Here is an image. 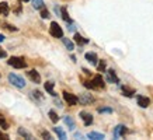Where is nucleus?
Returning <instances> with one entry per match:
<instances>
[{
	"mask_svg": "<svg viewBox=\"0 0 153 140\" xmlns=\"http://www.w3.org/2000/svg\"><path fill=\"white\" fill-rule=\"evenodd\" d=\"M9 81L13 84L14 87H17V88H24L25 87V81H24L23 77L14 74V73H10L9 74Z\"/></svg>",
	"mask_w": 153,
	"mask_h": 140,
	"instance_id": "obj_2",
	"label": "nucleus"
},
{
	"mask_svg": "<svg viewBox=\"0 0 153 140\" xmlns=\"http://www.w3.org/2000/svg\"><path fill=\"white\" fill-rule=\"evenodd\" d=\"M9 13H10L9 4H7L6 1H1V3H0V14H1V15H9Z\"/></svg>",
	"mask_w": 153,
	"mask_h": 140,
	"instance_id": "obj_14",
	"label": "nucleus"
},
{
	"mask_svg": "<svg viewBox=\"0 0 153 140\" xmlns=\"http://www.w3.org/2000/svg\"><path fill=\"white\" fill-rule=\"evenodd\" d=\"M19 135L21 136V137H25V139H28V140H31L33 139V135L30 133V132H27L24 127H19Z\"/></svg>",
	"mask_w": 153,
	"mask_h": 140,
	"instance_id": "obj_17",
	"label": "nucleus"
},
{
	"mask_svg": "<svg viewBox=\"0 0 153 140\" xmlns=\"http://www.w3.org/2000/svg\"><path fill=\"white\" fill-rule=\"evenodd\" d=\"M62 42L65 43V46L68 48L69 51H73V49H74V43L70 41V39H68V38H63V37H62Z\"/></svg>",
	"mask_w": 153,
	"mask_h": 140,
	"instance_id": "obj_22",
	"label": "nucleus"
},
{
	"mask_svg": "<svg viewBox=\"0 0 153 140\" xmlns=\"http://www.w3.org/2000/svg\"><path fill=\"white\" fill-rule=\"evenodd\" d=\"M4 41V37H3V35H0V42H3Z\"/></svg>",
	"mask_w": 153,
	"mask_h": 140,
	"instance_id": "obj_35",
	"label": "nucleus"
},
{
	"mask_svg": "<svg viewBox=\"0 0 153 140\" xmlns=\"http://www.w3.org/2000/svg\"><path fill=\"white\" fill-rule=\"evenodd\" d=\"M122 93L125 97H132L135 94V90L134 88H128V87H122Z\"/></svg>",
	"mask_w": 153,
	"mask_h": 140,
	"instance_id": "obj_23",
	"label": "nucleus"
},
{
	"mask_svg": "<svg viewBox=\"0 0 153 140\" xmlns=\"http://www.w3.org/2000/svg\"><path fill=\"white\" fill-rule=\"evenodd\" d=\"M74 42H76V43H79V45H84V43H87L88 42V39L83 38L80 34H74Z\"/></svg>",
	"mask_w": 153,
	"mask_h": 140,
	"instance_id": "obj_19",
	"label": "nucleus"
},
{
	"mask_svg": "<svg viewBox=\"0 0 153 140\" xmlns=\"http://www.w3.org/2000/svg\"><path fill=\"white\" fill-rule=\"evenodd\" d=\"M93 101H94V97L91 95V94H87V93L80 94V97H79V102L80 104H83V105H88V104H91Z\"/></svg>",
	"mask_w": 153,
	"mask_h": 140,
	"instance_id": "obj_6",
	"label": "nucleus"
},
{
	"mask_svg": "<svg viewBox=\"0 0 153 140\" xmlns=\"http://www.w3.org/2000/svg\"><path fill=\"white\" fill-rule=\"evenodd\" d=\"M6 56H7V52L3 51V49L0 48V59H1V57H6Z\"/></svg>",
	"mask_w": 153,
	"mask_h": 140,
	"instance_id": "obj_32",
	"label": "nucleus"
},
{
	"mask_svg": "<svg viewBox=\"0 0 153 140\" xmlns=\"http://www.w3.org/2000/svg\"><path fill=\"white\" fill-rule=\"evenodd\" d=\"M98 112L100 113H111L112 109L111 108H98Z\"/></svg>",
	"mask_w": 153,
	"mask_h": 140,
	"instance_id": "obj_28",
	"label": "nucleus"
},
{
	"mask_svg": "<svg viewBox=\"0 0 153 140\" xmlns=\"http://www.w3.org/2000/svg\"><path fill=\"white\" fill-rule=\"evenodd\" d=\"M128 132V129H126L124 125H118L114 129V137L115 139H120V137H122V136H125V133Z\"/></svg>",
	"mask_w": 153,
	"mask_h": 140,
	"instance_id": "obj_8",
	"label": "nucleus"
},
{
	"mask_svg": "<svg viewBox=\"0 0 153 140\" xmlns=\"http://www.w3.org/2000/svg\"><path fill=\"white\" fill-rule=\"evenodd\" d=\"M105 80L108 81V83H114V84H118L120 83V79L117 77V74H115V71L112 69H110V70H107V76H105Z\"/></svg>",
	"mask_w": 153,
	"mask_h": 140,
	"instance_id": "obj_7",
	"label": "nucleus"
},
{
	"mask_svg": "<svg viewBox=\"0 0 153 140\" xmlns=\"http://www.w3.org/2000/svg\"><path fill=\"white\" fill-rule=\"evenodd\" d=\"M88 139H96V140H102L104 139V135L102 133H98V132H90L87 135Z\"/></svg>",
	"mask_w": 153,
	"mask_h": 140,
	"instance_id": "obj_18",
	"label": "nucleus"
},
{
	"mask_svg": "<svg viewBox=\"0 0 153 140\" xmlns=\"http://www.w3.org/2000/svg\"><path fill=\"white\" fill-rule=\"evenodd\" d=\"M93 83H94V85H96V88H104V87H105V83H104V80H102V77L100 74L94 76Z\"/></svg>",
	"mask_w": 153,
	"mask_h": 140,
	"instance_id": "obj_12",
	"label": "nucleus"
},
{
	"mask_svg": "<svg viewBox=\"0 0 153 140\" xmlns=\"http://www.w3.org/2000/svg\"><path fill=\"white\" fill-rule=\"evenodd\" d=\"M63 99H65L69 105H76V104L79 102V97H76L74 94H70V93H68V91H63Z\"/></svg>",
	"mask_w": 153,
	"mask_h": 140,
	"instance_id": "obj_4",
	"label": "nucleus"
},
{
	"mask_svg": "<svg viewBox=\"0 0 153 140\" xmlns=\"http://www.w3.org/2000/svg\"><path fill=\"white\" fill-rule=\"evenodd\" d=\"M136 99H138V105L140 108H148L150 105V99L148 97H145V95H138Z\"/></svg>",
	"mask_w": 153,
	"mask_h": 140,
	"instance_id": "obj_10",
	"label": "nucleus"
},
{
	"mask_svg": "<svg viewBox=\"0 0 153 140\" xmlns=\"http://www.w3.org/2000/svg\"><path fill=\"white\" fill-rule=\"evenodd\" d=\"M27 74L31 79V81H34L35 84L41 83V76H39V73H38L37 70H30V71H27Z\"/></svg>",
	"mask_w": 153,
	"mask_h": 140,
	"instance_id": "obj_9",
	"label": "nucleus"
},
{
	"mask_svg": "<svg viewBox=\"0 0 153 140\" xmlns=\"http://www.w3.org/2000/svg\"><path fill=\"white\" fill-rule=\"evenodd\" d=\"M10 66H13L16 69H25L27 67V62L24 60V57H17V56H13L7 60Z\"/></svg>",
	"mask_w": 153,
	"mask_h": 140,
	"instance_id": "obj_1",
	"label": "nucleus"
},
{
	"mask_svg": "<svg viewBox=\"0 0 153 140\" xmlns=\"http://www.w3.org/2000/svg\"><path fill=\"white\" fill-rule=\"evenodd\" d=\"M79 116L82 118V121H83V123L86 126H90L91 123H93V115H91V113H88V112L82 111L79 113Z\"/></svg>",
	"mask_w": 153,
	"mask_h": 140,
	"instance_id": "obj_5",
	"label": "nucleus"
},
{
	"mask_svg": "<svg viewBox=\"0 0 153 140\" xmlns=\"http://www.w3.org/2000/svg\"><path fill=\"white\" fill-rule=\"evenodd\" d=\"M34 97H37V98H42V95H41V93L39 91H34Z\"/></svg>",
	"mask_w": 153,
	"mask_h": 140,
	"instance_id": "obj_34",
	"label": "nucleus"
},
{
	"mask_svg": "<svg viewBox=\"0 0 153 140\" xmlns=\"http://www.w3.org/2000/svg\"><path fill=\"white\" fill-rule=\"evenodd\" d=\"M63 122H65L66 125L69 126L70 130H73L74 127H76V123H74V121H73V119H72L70 116H65V118H63Z\"/></svg>",
	"mask_w": 153,
	"mask_h": 140,
	"instance_id": "obj_20",
	"label": "nucleus"
},
{
	"mask_svg": "<svg viewBox=\"0 0 153 140\" xmlns=\"http://www.w3.org/2000/svg\"><path fill=\"white\" fill-rule=\"evenodd\" d=\"M0 139H4V140H7V139H9V135H6V133H3V132L0 130Z\"/></svg>",
	"mask_w": 153,
	"mask_h": 140,
	"instance_id": "obj_31",
	"label": "nucleus"
},
{
	"mask_svg": "<svg viewBox=\"0 0 153 140\" xmlns=\"http://www.w3.org/2000/svg\"><path fill=\"white\" fill-rule=\"evenodd\" d=\"M41 17H42V18H48V17H49V13H48V10H45V9L41 10Z\"/></svg>",
	"mask_w": 153,
	"mask_h": 140,
	"instance_id": "obj_29",
	"label": "nucleus"
},
{
	"mask_svg": "<svg viewBox=\"0 0 153 140\" xmlns=\"http://www.w3.org/2000/svg\"><path fill=\"white\" fill-rule=\"evenodd\" d=\"M60 14H62V18L65 20L66 23H72V20H70V17H69V14H68V10H66V7H62L60 9Z\"/></svg>",
	"mask_w": 153,
	"mask_h": 140,
	"instance_id": "obj_21",
	"label": "nucleus"
},
{
	"mask_svg": "<svg viewBox=\"0 0 153 140\" xmlns=\"http://www.w3.org/2000/svg\"><path fill=\"white\" fill-rule=\"evenodd\" d=\"M49 34H51L53 38H62L63 37V29L60 28V25L55 21L51 23V27H49Z\"/></svg>",
	"mask_w": 153,
	"mask_h": 140,
	"instance_id": "obj_3",
	"label": "nucleus"
},
{
	"mask_svg": "<svg viewBox=\"0 0 153 140\" xmlns=\"http://www.w3.org/2000/svg\"><path fill=\"white\" fill-rule=\"evenodd\" d=\"M19 1H28V0H19Z\"/></svg>",
	"mask_w": 153,
	"mask_h": 140,
	"instance_id": "obj_36",
	"label": "nucleus"
},
{
	"mask_svg": "<svg viewBox=\"0 0 153 140\" xmlns=\"http://www.w3.org/2000/svg\"><path fill=\"white\" fill-rule=\"evenodd\" d=\"M53 85H55V83H52V81H47V83H45V90L51 94L52 97H56V93L53 91Z\"/></svg>",
	"mask_w": 153,
	"mask_h": 140,
	"instance_id": "obj_15",
	"label": "nucleus"
},
{
	"mask_svg": "<svg viewBox=\"0 0 153 140\" xmlns=\"http://www.w3.org/2000/svg\"><path fill=\"white\" fill-rule=\"evenodd\" d=\"M48 115H49V118H51V121L53 122V123H58V121H59V116H58V115H56V112L55 111H49L48 112Z\"/></svg>",
	"mask_w": 153,
	"mask_h": 140,
	"instance_id": "obj_24",
	"label": "nucleus"
},
{
	"mask_svg": "<svg viewBox=\"0 0 153 140\" xmlns=\"http://www.w3.org/2000/svg\"><path fill=\"white\" fill-rule=\"evenodd\" d=\"M84 57H86V60L88 62V63H91V65H97L98 63V59H97V55L94 53V52H87L86 55H84Z\"/></svg>",
	"mask_w": 153,
	"mask_h": 140,
	"instance_id": "obj_11",
	"label": "nucleus"
},
{
	"mask_svg": "<svg viewBox=\"0 0 153 140\" xmlns=\"http://www.w3.org/2000/svg\"><path fill=\"white\" fill-rule=\"evenodd\" d=\"M6 28H7V29H10V31H17V28L11 27V25H9V24H6Z\"/></svg>",
	"mask_w": 153,
	"mask_h": 140,
	"instance_id": "obj_33",
	"label": "nucleus"
},
{
	"mask_svg": "<svg viewBox=\"0 0 153 140\" xmlns=\"http://www.w3.org/2000/svg\"><path fill=\"white\" fill-rule=\"evenodd\" d=\"M0 127L1 129H9V123H7V121H6V118L3 116V115H0Z\"/></svg>",
	"mask_w": 153,
	"mask_h": 140,
	"instance_id": "obj_25",
	"label": "nucleus"
},
{
	"mask_svg": "<svg viewBox=\"0 0 153 140\" xmlns=\"http://www.w3.org/2000/svg\"><path fill=\"white\" fill-rule=\"evenodd\" d=\"M97 69H98V71H104V70H105V60H100V62H98Z\"/></svg>",
	"mask_w": 153,
	"mask_h": 140,
	"instance_id": "obj_26",
	"label": "nucleus"
},
{
	"mask_svg": "<svg viewBox=\"0 0 153 140\" xmlns=\"http://www.w3.org/2000/svg\"><path fill=\"white\" fill-rule=\"evenodd\" d=\"M84 87L86 88H90V90H96V85H94L93 81H84Z\"/></svg>",
	"mask_w": 153,
	"mask_h": 140,
	"instance_id": "obj_27",
	"label": "nucleus"
},
{
	"mask_svg": "<svg viewBox=\"0 0 153 140\" xmlns=\"http://www.w3.org/2000/svg\"><path fill=\"white\" fill-rule=\"evenodd\" d=\"M53 132H55L56 135H58V137H59V139H62V140L66 139V133H65V130H63L62 127L56 126V127H53Z\"/></svg>",
	"mask_w": 153,
	"mask_h": 140,
	"instance_id": "obj_16",
	"label": "nucleus"
},
{
	"mask_svg": "<svg viewBox=\"0 0 153 140\" xmlns=\"http://www.w3.org/2000/svg\"><path fill=\"white\" fill-rule=\"evenodd\" d=\"M41 136H42V137H44V139H52L51 133H48V132H42V133H41Z\"/></svg>",
	"mask_w": 153,
	"mask_h": 140,
	"instance_id": "obj_30",
	"label": "nucleus"
},
{
	"mask_svg": "<svg viewBox=\"0 0 153 140\" xmlns=\"http://www.w3.org/2000/svg\"><path fill=\"white\" fill-rule=\"evenodd\" d=\"M31 4L35 10H42L45 9V3H44V0H31Z\"/></svg>",
	"mask_w": 153,
	"mask_h": 140,
	"instance_id": "obj_13",
	"label": "nucleus"
}]
</instances>
